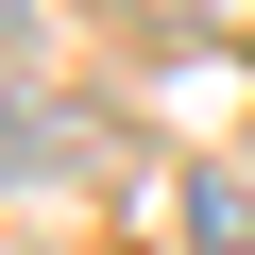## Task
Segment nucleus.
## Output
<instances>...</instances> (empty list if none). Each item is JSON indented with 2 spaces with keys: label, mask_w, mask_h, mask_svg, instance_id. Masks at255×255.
<instances>
[{
  "label": "nucleus",
  "mask_w": 255,
  "mask_h": 255,
  "mask_svg": "<svg viewBox=\"0 0 255 255\" xmlns=\"http://www.w3.org/2000/svg\"><path fill=\"white\" fill-rule=\"evenodd\" d=\"M187 238H204V255H255V187H238V170H187Z\"/></svg>",
  "instance_id": "obj_1"
},
{
  "label": "nucleus",
  "mask_w": 255,
  "mask_h": 255,
  "mask_svg": "<svg viewBox=\"0 0 255 255\" xmlns=\"http://www.w3.org/2000/svg\"><path fill=\"white\" fill-rule=\"evenodd\" d=\"M119 17H238V0H119Z\"/></svg>",
  "instance_id": "obj_2"
},
{
  "label": "nucleus",
  "mask_w": 255,
  "mask_h": 255,
  "mask_svg": "<svg viewBox=\"0 0 255 255\" xmlns=\"http://www.w3.org/2000/svg\"><path fill=\"white\" fill-rule=\"evenodd\" d=\"M17 17H34V0H0V34H17Z\"/></svg>",
  "instance_id": "obj_3"
}]
</instances>
